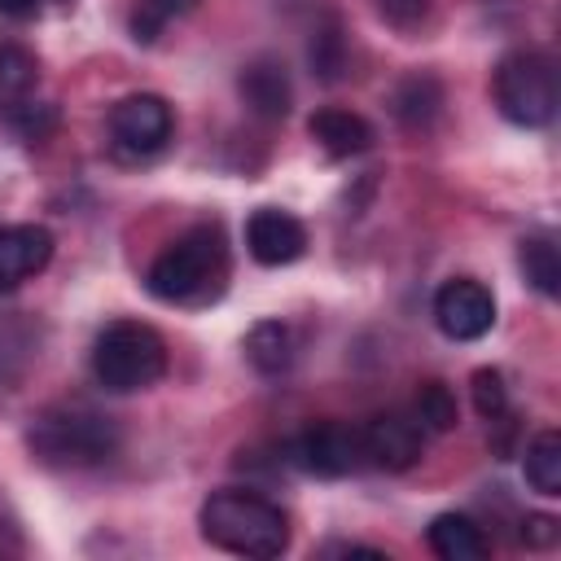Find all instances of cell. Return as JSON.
Here are the masks:
<instances>
[{
  "instance_id": "obj_1",
  "label": "cell",
  "mask_w": 561,
  "mask_h": 561,
  "mask_svg": "<svg viewBox=\"0 0 561 561\" xmlns=\"http://www.w3.org/2000/svg\"><path fill=\"white\" fill-rule=\"evenodd\" d=\"M145 289L171 307H206L228 289V237L219 224H193L145 272Z\"/></svg>"
},
{
  "instance_id": "obj_2",
  "label": "cell",
  "mask_w": 561,
  "mask_h": 561,
  "mask_svg": "<svg viewBox=\"0 0 561 561\" xmlns=\"http://www.w3.org/2000/svg\"><path fill=\"white\" fill-rule=\"evenodd\" d=\"M197 526L210 548L232 552V557L272 561L289 548V513L276 500L259 491H241V486L210 491L197 513Z\"/></svg>"
},
{
  "instance_id": "obj_3",
  "label": "cell",
  "mask_w": 561,
  "mask_h": 561,
  "mask_svg": "<svg viewBox=\"0 0 561 561\" xmlns=\"http://www.w3.org/2000/svg\"><path fill=\"white\" fill-rule=\"evenodd\" d=\"M26 443L53 469H92L118 451V425L88 403H53L31 421Z\"/></svg>"
},
{
  "instance_id": "obj_4",
  "label": "cell",
  "mask_w": 561,
  "mask_h": 561,
  "mask_svg": "<svg viewBox=\"0 0 561 561\" xmlns=\"http://www.w3.org/2000/svg\"><path fill=\"white\" fill-rule=\"evenodd\" d=\"M167 373V342L140 320H110L92 342V377L110 394H136Z\"/></svg>"
},
{
  "instance_id": "obj_5",
  "label": "cell",
  "mask_w": 561,
  "mask_h": 561,
  "mask_svg": "<svg viewBox=\"0 0 561 561\" xmlns=\"http://www.w3.org/2000/svg\"><path fill=\"white\" fill-rule=\"evenodd\" d=\"M491 96L513 127H548L557 114V70L535 48L508 53L491 75Z\"/></svg>"
},
{
  "instance_id": "obj_6",
  "label": "cell",
  "mask_w": 561,
  "mask_h": 561,
  "mask_svg": "<svg viewBox=\"0 0 561 561\" xmlns=\"http://www.w3.org/2000/svg\"><path fill=\"white\" fill-rule=\"evenodd\" d=\"M285 465H294L302 473H316V478H346L364 465L359 430H351L342 421L307 425L302 434H294L285 443Z\"/></svg>"
},
{
  "instance_id": "obj_7",
  "label": "cell",
  "mask_w": 561,
  "mask_h": 561,
  "mask_svg": "<svg viewBox=\"0 0 561 561\" xmlns=\"http://www.w3.org/2000/svg\"><path fill=\"white\" fill-rule=\"evenodd\" d=\"M171 131H175V118L158 92H131L110 110V140L127 158H153L158 149H167Z\"/></svg>"
},
{
  "instance_id": "obj_8",
  "label": "cell",
  "mask_w": 561,
  "mask_h": 561,
  "mask_svg": "<svg viewBox=\"0 0 561 561\" xmlns=\"http://www.w3.org/2000/svg\"><path fill=\"white\" fill-rule=\"evenodd\" d=\"M434 324L451 342H478L495 324V298L473 276H451L434 294Z\"/></svg>"
},
{
  "instance_id": "obj_9",
  "label": "cell",
  "mask_w": 561,
  "mask_h": 561,
  "mask_svg": "<svg viewBox=\"0 0 561 561\" xmlns=\"http://www.w3.org/2000/svg\"><path fill=\"white\" fill-rule=\"evenodd\" d=\"M359 443H364V460L368 465H377L386 473H403V469H412L421 460L425 430L408 408H390V412H377L359 430Z\"/></svg>"
},
{
  "instance_id": "obj_10",
  "label": "cell",
  "mask_w": 561,
  "mask_h": 561,
  "mask_svg": "<svg viewBox=\"0 0 561 561\" xmlns=\"http://www.w3.org/2000/svg\"><path fill=\"white\" fill-rule=\"evenodd\" d=\"M245 250L254 263L263 267H285L294 259H302L307 250V228L302 219H294L289 210L280 206H259L250 219H245Z\"/></svg>"
},
{
  "instance_id": "obj_11",
  "label": "cell",
  "mask_w": 561,
  "mask_h": 561,
  "mask_svg": "<svg viewBox=\"0 0 561 561\" xmlns=\"http://www.w3.org/2000/svg\"><path fill=\"white\" fill-rule=\"evenodd\" d=\"M53 259V232L44 224H0V294L39 276Z\"/></svg>"
},
{
  "instance_id": "obj_12",
  "label": "cell",
  "mask_w": 561,
  "mask_h": 561,
  "mask_svg": "<svg viewBox=\"0 0 561 561\" xmlns=\"http://www.w3.org/2000/svg\"><path fill=\"white\" fill-rule=\"evenodd\" d=\"M237 88H241V101H245L259 118H285L289 105H294L289 75H285V66H280L276 57H254V61L241 70Z\"/></svg>"
},
{
  "instance_id": "obj_13",
  "label": "cell",
  "mask_w": 561,
  "mask_h": 561,
  "mask_svg": "<svg viewBox=\"0 0 561 561\" xmlns=\"http://www.w3.org/2000/svg\"><path fill=\"white\" fill-rule=\"evenodd\" d=\"M307 131H311V140H316L329 158H355V153H364V149L373 145V127H368L359 114L337 110V105L316 110L311 123H307Z\"/></svg>"
},
{
  "instance_id": "obj_14",
  "label": "cell",
  "mask_w": 561,
  "mask_h": 561,
  "mask_svg": "<svg viewBox=\"0 0 561 561\" xmlns=\"http://www.w3.org/2000/svg\"><path fill=\"white\" fill-rule=\"evenodd\" d=\"M425 543L443 561H482L486 557V535L465 513H438L430 522V530H425Z\"/></svg>"
},
{
  "instance_id": "obj_15",
  "label": "cell",
  "mask_w": 561,
  "mask_h": 561,
  "mask_svg": "<svg viewBox=\"0 0 561 561\" xmlns=\"http://www.w3.org/2000/svg\"><path fill=\"white\" fill-rule=\"evenodd\" d=\"M245 359H250V368L263 373V377L289 373V364H294V333H289V324H280V320H259V324L245 333Z\"/></svg>"
},
{
  "instance_id": "obj_16",
  "label": "cell",
  "mask_w": 561,
  "mask_h": 561,
  "mask_svg": "<svg viewBox=\"0 0 561 561\" xmlns=\"http://www.w3.org/2000/svg\"><path fill=\"white\" fill-rule=\"evenodd\" d=\"M438 105H443V88L434 75H408L399 88H394V118L412 131L430 127L438 118Z\"/></svg>"
},
{
  "instance_id": "obj_17",
  "label": "cell",
  "mask_w": 561,
  "mask_h": 561,
  "mask_svg": "<svg viewBox=\"0 0 561 561\" xmlns=\"http://www.w3.org/2000/svg\"><path fill=\"white\" fill-rule=\"evenodd\" d=\"M522 469H526L530 491H539V495H548V500L561 495V434H557V430H539V434L526 443Z\"/></svg>"
},
{
  "instance_id": "obj_18",
  "label": "cell",
  "mask_w": 561,
  "mask_h": 561,
  "mask_svg": "<svg viewBox=\"0 0 561 561\" xmlns=\"http://www.w3.org/2000/svg\"><path fill=\"white\" fill-rule=\"evenodd\" d=\"M517 263L526 272V280L543 294V298H557L561 294V254L552 245V237H526L522 250H517Z\"/></svg>"
},
{
  "instance_id": "obj_19",
  "label": "cell",
  "mask_w": 561,
  "mask_h": 561,
  "mask_svg": "<svg viewBox=\"0 0 561 561\" xmlns=\"http://www.w3.org/2000/svg\"><path fill=\"white\" fill-rule=\"evenodd\" d=\"M35 79H39L35 57L26 48H18V44H0V105L13 110L18 101H26Z\"/></svg>"
},
{
  "instance_id": "obj_20",
  "label": "cell",
  "mask_w": 561,
  "mask_h": 561,
  "mask_svg": "<svg viewBox=\"0 0 561 561\" xmlns=\"http://www.w3.org/2000/svg\"><path fill=\"white\" fill-rule=\"evenodd\" d=\"M412 416L421 421L425 434H447V430H456V421H460V412H456V394H451L443 381H425V386L416 390Z\"/></svg>"
},
{
  "instance_id": "obj_21",
  "label": "cell",
  "mask_w": 561,
  "mask_h": 561,
  "mask_svg": "<svg viewBox=\"0 0 561 561\" xmlns=\"http://www.w3.org/2000/svg\"><path fill=\"white\" fill-rule=\"evenodd\" d=\"M197 4H202V0H140L136 13H131V35H136L140 44H153V39L167 31V22L193 13Z\"/></svg>"
},
{
  "instance_id": "obj_22",
  "label": "cell",
  "mask_w": 561,
  "mask_h": 561,
  "mask_svg": "<svg viewBox=\"0 0 561 561\" xmlns=\"http://www.w3.org/2000/svg\"><path fill=\"white\" fill-rule=\"evenodd\" d=\"M473 408L482 421H504L508 416V386L495 368H478L473 373Z\"/></svg>"
},
{
  "instance_id": "obj_23",
  "label": "cell",
  "mask_w": 561,
  "mask_h": 561,
  "mask_svg": "<svg viewBox=\"0 0 561 561\" xmlns=\"http://www.w3.org/2000/svg\"><path fill=\"white\" fill-rule=\"evenodd\" d=\"M311 66H316L324 79H337V75H342V35H337V31H324V35L311 44Z\"/></svg>"
},
{
  "instance_id": "obj_24",
  "label": "cell",
  "mask_w": 561,
  "mask_h": 561,
  "mask_svg": "<svg viewBox=\"0 0 561 561\" xmlns=\"http://www.w3.org/2000/svg\"><path fill=\"white\" fill-rule=\"evenodd\" d=\"M377 9H381L394 26L412 31V26H421V18L430 13V0H377Z\"/></svg>"
},
{
  "instance_id": "obj_25",
  "label": "cell",
  "mask_w": 561,
  "mask_h": 561,
  "mask_svg": "<svg viewBox=\"0 0 561 561\" xmlns=\"http://www.w3.org/2000/svg\"><path fill=\"white\" fill-rule=\"evenodd\" d=\"M552 539H557V517L535 513V517L522 522V543H530V548H548Z\"/></svg>"
},
{
  "instance_id": "obj_26",
  "label": "cell",
  "mask_w": 561,
  "mask_h": 561,
  "mask_svg": "<svg viewBox=\"0 0 561 561\" xmlns=\"http://www.w3.org/2000/svg\"><path fill=\"white\" fill-rule=\"evenodd\" d=\"M44 4H66V0H0V13L22 22V18H35Z\"/></svg>"
},
{
  "instance_id": "obj_27",
  "label": "cell",
  "mask_w": 561,
  "mask_h": 561,
  "mask_svg": "<svg viewBox=\"0 0 561 561\" xmlns=\"http://www.w3.org/2000/svg\"><path fill=\"white\" fill-rule=\"evenodd\" d=\"M324 552H329V557H377V561H386V552H377V548H359V543H329Z\"/></svg>"
}]
</instances>
